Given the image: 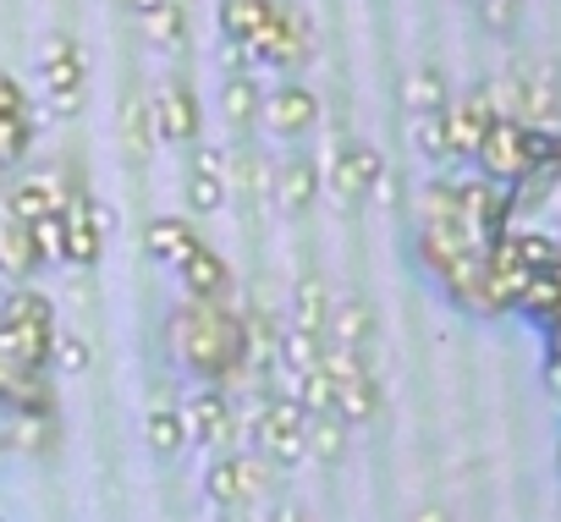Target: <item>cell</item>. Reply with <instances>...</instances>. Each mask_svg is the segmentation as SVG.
I'll use <instances>...</instances> for the list:
<instances>
[{
	"label": "cell",
	"mask_w": 561,
	"mask_h": 522,
	"mask_svg": "<svg viewBox=\"0 0 561 522\" xmlns=\"http://www.w3.org/2000/svg\"><path fill=\"white\" fill-rule=\"evenodd\" d=\"M171 352L193 385H237L248 374V320L231 303H176L171 309Z\"/></svg>",
	"instance_id": "obj_1"
},
{
	"label": "cell",
	"mask_w": 561,
	"mask_h": 522,
	"mask_svg": "<svg viewBox=\"0 0 561 522\" xmlns=\"http://www.w3.org/2000/svg\"><path fill=\"white\" fill-rule=\"evenodd\" d=\"M56 303L28 281V287H12L0 298V347H7L23 369L45 374L50 369V352H56Z\"/></svg>",
	"instance_id": "obj_2"
},
{
	"label": "cell",
	"mask_w": 561,
	"mask_h": 522,
	"mask_svg": "<svg viewBox=\"0 0 561 522\" xmlns=\"http://www.w3.org/2000/svg\"><path fill=\"white\" fill-rule=\"evenodd\" d=\"M253 456H264L270 467H298L309 456V413L293 402V391H270L253 407Z\"/></svg>",
	"instance_id": "obj_3"
},
{
	"label": "cell",
	"mask_w": 561,
	"mask_h": 522,
	"mask_svg": "<svg viewBox=\"0 0 561 522\" xmlns=\"http://www.w3.org/2000/svg\"><path fill=\"white\" fill-rule=\"evenodd\" d=\"M479 171H484V182H495V187H512V182H528L534 171H539V149H534V127H523V121H506V116H495L490 121V132L479 138Z\"/></svg>",
	"instance_id": "obj_4"
},
{
	"label": "cell",
	"mask_w": 561,
	"mask_h": 522,
	"mask_svg": "<svg viewBox=\"0 0 561 522\" xmlns=\"http://www.w3.org/2000/svg\"><path fill=\"white\" fill-rule=\"evenodd\" d=\"M264 484H270V462L253 451H215L204 467V495L220 511H248L264 495Z\"/></svg>",
	"instance_id": "obj_5"
},
{
	"label": "cell",
	"mask_w": 561,
	"mask_h": 522,
	"mask_svg": "<svg viewBox=\"0 0 561 522\" xmlns=\"http://www.w3.org/2000/svg\"><path fill=\"white\" fill-rule=\"evenodd\" d=\"M116 214L83 193L67 198L61 209V265H78V270H94L100 265V253H105V236H111Z\"/></svg>",
	"instance_id": "obj_6"
},
{
	"label": "cell",
	"mask_w": 561,
	"mask_h": 522,
	"mask_svg": "<svg viewBox=\"0 0 561 522\" xmlns=\"http://www.w3.org/2000/svg\"><path fill=\"white\" fill-rule=\"evenodd\" d=\"M182 413V429H187V445H204L209 456L215 451H237V413H231V402H226V391H215V385H198V391H187V402L176 407Z\"/></svg>",
	"instance_id": "obj_7"
},
{
	"label": "cell",
	"mask_w": 561,
	"mask_h": 522,
	"mask_svg": "<svg viewBox=\"0 0 561 522\" xmlns=\"http://www.w3.org/2000/svg\"><path fill=\"white\" fill-rule=\"evenodd\" d=\"M83 78H89V61L72 39H50L45 56H39V83H45V100L56 116H78L83 111Z\"/></svg>",
	"instance_id": "obj_8"
},
{
	"label": "cell",
	"mask_w": 561,
	"mask_h": 522,
	"mask_svg": "<svg viewBox=\"0 0 561 522\" xmlns=\"http://www.w3.org/2000/svg\"><path fill=\"white\" fill-rule=\"evenodd\" d=\"M386 182V160H380V149H369V143H336L331 149V193L342 198V204H358L364 193H375Z\"/></svg>",
	"instance_id": "obj_9"
},
{
	"label": "cell",
	"mask_w": 561,
	"mask_h": 522,
	"mask_svg": "<svg viewBox=\"0 0 561 522\" xmlns=\"http://www.w3.org/2000/svg\"><path fill=\"white\" fill-rule=\"evenodd\" d=\"M248 56V67L259 72V67H270V72H293L304 56H309V39H304V23L287 12V7H280L275 18H270V28L242 50Z\"/></svg>",
	"instance_id": "obj_10"
},
{
	"label": "cell",
	"mask_w": 561,
	"mask_h": 522,
	"mask_svg": "<svg viewBox=\"0 0 561 522\" xmlns=\"http://www.w3.org/2000/svg\"><path fill=\"white\" fill-rule=\"evenodd\" d=\"M264 127L270 132H280V138H304V132H314L320 127V94L309 89V83H275L270 94H264Z\"/></svg>",
	"instance_id": "obj_11"
},
{
	"label": "cell",
	"mask_w": 561,
	"mask_h": 522,
	"mask_svg": "<svg viewBox=\"0 0 561 522\" xmlns=\"http://www.w3.org/2000/svg\"><path fill=\"white\" fill-rule=\"evenodd\" d=\"M67 198H72V187H67L61 171H28V176H18V182L7 187V214L23 220V225H34V220H45V214H61Z\"/></svg>",
	"instance_id": "obj_12"
},
{
	"label": "cell",
	"mask_w": 561,
	"mask_h": 522,
	"mask_svg": "<svg viewBox=\"0 0 561 522\" xmlns=\"http://www.w3.org/2000/svg\"><path fill=\"white\" fill-rule=\"evenodd\" d=\"M149 121H154V143H193L198 138V100L187 83H160L149 94Z\"/></svg>",
	"instance_id": "obj_13"
},
{
	"label": "cell",
	"mask_w": 561,
	"mask_h": 522,
	"mask_svg": "<svg viewBox=\"0 0 561 522\" xmlns=\"http://www.w3.org/2000/svg\"><path fill=\"white\" fill-rule=\"evenodd\" d=\"M176 281H182V298H193V303H231V265H226L209 242H198V247L182 258Z\"/></svg>",
	"instance_id": "obj_14"
},
{
	"label": "cell",
	"mask_w": 561,
	"mask_h": 522,
	"mask_svg": "<svg viewBox=\"0 0 561 522\" xmlns=\"http://www.w3.org/2000/svg\"><path fill=\"white\" fill-rule=\"evenodd\" d=\"M7 413H56V396H50L45 374L23 369L7 347H0V418Z\"/></svg>",
	"instance_id": "obj_15"
},
{
	"label": "cell",
	"mask_w": 561,
	"mask_h": 522,
	"mask_svg": "<svg viewBox=\"0 0 561 522\" xmlns=\"http://www.w3.org/2000/svg\"><path fill=\"white\" fill-rule=\"evenodd\" d=\"M490 121H495V105H490V94H484V89H473V94H462L457 105H446L451 160H473V154H479V138L490 132Z\"/></svg>",
	"instance_id": "obj_16"
},
{
	"label": "cell",
	"mask_w": 561,
	"mask_h": 522,
	"mask_svg": "<svg viewBox=\"0 0 561 522\" xmlns=\"http://www.w3.org/2000/svg\"><path fill=\"white\" fill-rule=\"evenodd\" d=\"M270 182H275L280 214H304V209L320 198V165H314L309 154H287V160L270 171Z\"/></svg>",
	"instance_id": "obj_17"
},
{
	"label": "cell",
	"mask_w": 561,
	"mask_h": 522,
	"mask_svg": "<svg viewBox=\"0 0 561 522\" xmlns=\"http://www.w3.org/2000/svg\"><path fill=\"white\" fill-rule=\"evenodd\" d=\"M39 270V247H34V225L0 214V281L12 287H28Z\"/></svg>",
	"instance_id": "obj_18"
},
{
	"label": "cell",
	"mask_w": 561,
	"mask_h": 522,
	"mask_svg": "<svg viewBox=\"0 0 561 522\" xmlns=\"http://www.w3.org/2000/svg\"><path fill=\"white\" fill-rule=\"evenodd\" d=\"M226 204V154L220 149H193V171H187V209L193 214H215Z\"/></svg>",
	"instance_id": "obj_19"
},
{
	"label": "cell",
	"mask_w": 561,
	"mask_h": 522,
	"mask_svg": "<svg viewBox=\"0 0 561 522\" xmlns=\"http://www.w3.org/2000/svg\"><path fill=\"white\" fill-rule=\"evenodd\" d=\"M275 12H280V0H220V34L231 39V50H248L270 28Z\"/></svg>",
	"instance_id": "obj_20"
},
{
	"label": "cell",
	"mask_w": 561,
	"mask_h": 522,
	"mask_svg": "<svg viewBox=\"0 0 561 522\" xmlns=\"http://www.w3.org/2000/svg\"><path fill=\"white\" fill-rule=\"evenodd\" d=\"M193 247H198V231H193V220H182V214H154V220L144 225V253L160 258V265H182Z\"/></svg>",
	"instance_id": "obj_21"
},
{
	"label": "cell",
	"mask_w": 561,
	"mask_h": 522,
	"mask_svg": "<svg viewBox=\"0 0 561 522\" xmlns=\"http://www.w3.org/2000/svg\"><path fill=\"white\" fill-rule=\"evenodd\" d=\"M220 111L237 132H253L259 127V111H264V89H259V72H231L226 89H220Z\"/></svg>",
	"instance_id": "obj_22"
},
{
	"label": "cell",
	"mask_w": 561,
	"mask_h": 522,
	"mask_svg": "<svg viewBox=\"0 0 561 522\" xmlns=\"http://www.w3.org/2000/svg\"><path fill=\"white\" fill-rule=\"evenodd\" d=\"M144 440H149V451H154L160 462H176V456L187 451V429H182V413H176L171 402H154V407L144 413Z\"/></svg>",
	"instance_id": "obj_23"
},
{
	"label": "cell",
	"mask_w": 561,
	"mask_h": 522,
	"mask_svg": "<svg viewBox=\"0 0 561 522\" xmlns=\"http://www.w3.org/2000/svg\"><path fill=\"white\" fill-rule=\"evenodd\" d=\"M331 325V292L320 276H304L293 287V330H309V336H325Z\"/></svg>",
	"instance_id": "obj_24"
},
{
	"label": "cell",
	"mask_w": 561,
	"mask_h": 522,
	"mask_svg": "<svg viewBox=\"0 0 561 522\" xmlns=\"http://www.w3.org/2000/svg\"><path fill=\"white\" fill-rule=\"evenodd\" d=\"M7 445L18 456H39L56 445V413H7Z\"/></svg>",
	"instance_id": "obj_25"
},
{
	"label": "cell",
	"mask_w": 561,
	"mask_h": 522,
	"mask_svg": "<svg viewBox=\"0 0 561 522\" xmlns=\"http://www.w3.org/2000/svg\"><path fill=\"white\" fill-rule=\"evenodd\" d=\"M325 330H336V347L369 352V341H375V314H369L364 298H347L342 309H331V325H325Z\"/></svg>",
	"instance_id": "obj_26"
},
{
	"label": "cell",
	"mask_w": 561,
	"mask_h": 522,
	"mask_svg": "<svg viewBox=\"0 0 561 522\" xmlns=\"http://www.w3.org/2000/svg\"><path fill=\"white\" fill-rule=\"evenodd\" d=\"M325 358V336H309V330H280V347H275V369H287L293 380L320 369Z\"/></svg>",
	"instance_id": "obj_27"
},
{
	"label": "cell",
	"mask_w": 561,
	"mask_h": 522,
	"mask_svg": "<svg viewBox=\"0 0 561 522\" xmlns=\"http://www.w3.org/2000/svg\"><path fill=\"white\" fill-rule=\"evenodd\" d=\"M293 402H298L309 418H331V413H336V385H331V374H325V369L298 374V380H293Z\"/></svg>",
	"instance_id": "obj_28"
},
{
	"label": "cell",
	"mask_w": 561,
	"mask_h": 522,
	"mask_svg": "<svg viewBox=\"0 0 561 522\" xmlns=\"http://www.w3.org/2000/svg\"><path fill=\"white\" fill-rule=\"evenodd\" d=\"M402 100H408V111H413V116H435V111H446V105H451V100H446V83H440V72H435V67H419V72L408 78Z\"/></svg>",
	"instance_id": "obj_29"
},
{
	"label": "cell",
	"mask_w": 561,
	"mask_h": 522,
	"mask_svg": "<svg viewBox=\"0 0 561 522\" xmlns=\"http://www.w3.org/2000/svg\"><path fill=\"white\" fill-rule=\"evenodd\" d=\"M413 149L430 165H451V132H446V111L435 116H413Z\"/></svg>",
	"instance_id": "obj_30"
},
{
	"label": "cell",
	"mask_w": 561,
	"mask_h": 522,
	"mask_svg": "<svg viewBox=\"0 0 561 522\" xmlns=\"http://www.w3.org/2000/svg\"><path fill=\"white\" fill-rule=\"evenodd\" d=\"M309 456L325 462V467H336L347 456V424L336 413L331 418H309Z\"/></svg>",
	"instance_id": "obj_31"
},
{
	"label": "cell",
	"mask_w": 561,
	"mask_h": 522,
	"mask_svg": "<svg viewBox=\"0 0 561 522\" xmlns=\"http://www.w3.org/2000/svg\"><path fill=\"white\" fill-rule=\"evenodd\" d=\"M144 28H149L154 45H171V50H176V45L187 39V12H182V0H160V7L144 18Z\"/></svg>",
	"instance_id": "obj_32"
},
{
	"label": "cell",
	"mask_w": 561,
	"mask_h": 522,
	"mask_svg": "<svg viewBox=\"0 0 561 522\" xmlns=\"http://www.w3.org/2000/svg\"><path fill=\"white\" fill-rule=\"evenodd\" d=\"M226 165H231L226 176H237L242 198H259V187H264V176H270V165L259 160V149H248V143H242V149H231V154H226Z\"/></svg>",
	"instance_id": "obj_33"
},
{
	"label": "cell",
	"mask_w": 561,
	"mask_h": 522,
	"mask_svg": "<svg viewBox=\"0 0 561 522\" xmlns=\"http://www.w3.org/2000/svg\"><path fill=\"white\" fill-rule=\"evenodd\" d=\"M50 363H56L61 374H83V369L94 363V347H89L83 336H72V330H56V352H50Z\"/></svg>",
	"instance_id": "obj_34"
},
{
	"label": "cell",
	"mask_w": 561,
	"mask_h": 522,
	"mask_svg": "<svg viewBox=\"0 0 561 522\" xmlns=\"http://www.w3.org/2000/svg\"><path fill=\"white\" fill-rule=\"evenodd\" d=\"M28 143H34V116H18V121H0V165H18L23 154H28Z\"/></svg>",
	"instance_id": "obj_35"
},
{
	"label": "cell",
	"mask_w": 561,
	"mask_h": 522,
	"mask_svg": "<svg viewBox=\"0 0 561 522\" xmlns=\"http://www.w3.org/2000/svg\"><path fill=\"white\" fill-rule=\"evenodd\" d=\"M127 143H133V154L144 160L149 149H154V121H149V100H133L127 105Z\"/></svg>",
	"instance_id": "obj_36"
},
{
	"label": "cell",
	"mask_w": 561,
	"mask_h": 522,
	"mask_svg": "<svg viewBox=\"0 0 561 522\" xmlns=\"http://www.w3.org/2000/svg\"><path fill=\"white\" fill-rule=\"evenodd\" d=\"M34 247H39V265H61V214L34 220Z\"/></svg>",
	"instance_id": "obj_37"
},
{
	"label": "cell",
	"mask_w": 561,
	"mask_h": 522,
	"mask_svg": "<svg viewBox=\"0 0 561 522\" xmlns=\"http://www.w3.org/2000/svg\"><path fill=\"white\" fill-rule=\"evenodd\" d=\"M18 116H28V94L12 72H0V121H18Z\"/></svg>",
	"instance_id": "obj_38"
},
{
	"label": "cell",
	"mask_w": 561,
	"mask_h": 522,
	"mask_svg": "<svg viewBox=\"0 0 561 522\" xmlns=\"http://www.w3.org/2000/svg\"><path fill=\"white\" fill-rule=\"evenodd\" d=\"M479 18H484L490 28H512V23H517V0H484Z\"/></svg>",
	"instance_id": "obj_39"
},
{
	"label": "cell",
	"mask_w": 561,
	"mask_h": 522,
	"mask_svg": "<svg viewBox=\"0 0 561 522\" xmlns=\"http://www.w3.org/2000/svg\"><path fill=\"white\" fill-rule=\"evenodd\" d=\"M264 522H314V517H309V506H304V500H275Z\"/></svg>",
	"instance_id": "obj_40"
},
{
	"label": "cell",
	"mask_w": 561,
	"mask_h": 522,
	"mask_svg": "<svg viewBox=\"0 0 561 522\" xmlns=\"http://www.w3.org/2000/svg\"><path fill=\"white\" fill-rule=\"evenodd\" d=\"M413 522H451V511H446V506H419Z\"/></svg>",
	"instance_id": "obj_41"
},
{
	"label": "cell",
	"mask_w": 561,
	"mask_h": 522,
	"mask_svg": "<svg viewBox=\"0 0 561 522\" xmlns=\"http://www.w3.org/2000/svg\"><path fill=\"white\" fill-rule=\"evenodd\" d=\"M154 7H160V0H127V12H138V23H144V18H149Z\"/></svg>",
	"instance_id": "obj_42"
},
{
	"label": "cell",
	"mask_w": 561,
	"mask_h": 522,
	"mask_svg": "<svg viewBox=\"0 0 561 522\" xmlns=\"http://www.w3.org/2000/svg\"><path fill=\"white\" fill-rule=\"evenodd\" d=\"M0 198H7V165H0Z\"/></svg>",
	"instance_id": "obj_43"
},
{
	"label": "cell",
	"mask_w": 561,
	"mask_h": 522,
	"mask_svg": "<svg viewBox=\"0 0 561 522\" xmlns=\"http://www.w3.org/2000/svg\"><path fill=\"white\" fill-rule=\"evenodd\" d=\"M0 298H7V292H0Z\"/></svg>",
	"instance_id": "obj_44"
}]
</instances>
